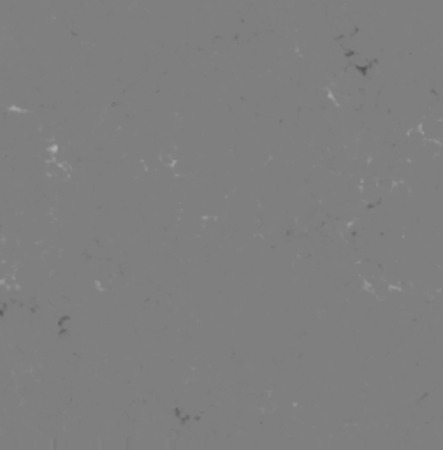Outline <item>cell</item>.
Segmentation results:
<instances>
[{
	"mask_svg": "<svg viewBox=\"0 0 443 450\" xmlns=\"http://www.w3.org/2000/svg\"><path fill=\"white\" fill-rule=\"evenodd\" d=\"M421 132L424 139L443 143V120H426L421 123Z\"/></svg>",
	"mask_w": 443,
	"mask_h": 450,
	"instance_id": "1",
	"label": "cell"
}]
</instances>
